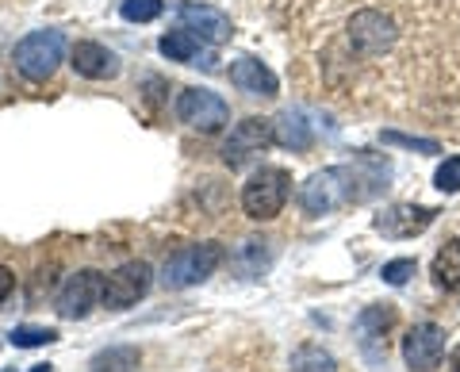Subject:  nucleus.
<instances>
[{
  "instance_id": "14",
  "label": "nucleus",
  "mask_w": 460,
  "mask_h": 372,
  "mask_svg": "<svg viewBox=\"0 0 460 372\" xmlns=\"http://www.w3.org/2000/svg\"><path fill=\"white\" fill-rule=\"evenodd\" d=\"M230 84L242 93H250V96H277V89H280L277 74L257 58H238L230 66Z\"/></svg>"
},
{
  "instance_id": "5",
  "label": "nucleus",
  "mask_w": 460,
  "mask_h": 372,
  "mask_svg": "<svg viewBox=\"0 0 460 372\" xmlns=\"http://www.w3.org/2000/svg\"><path fill=\"white\" fill-rule=\"evenodd\" d=\"M177 120L189 123L192 131L215 135L230 123V108H226V100L211 89H184L177 96Z\"/></svg>"
},
{
  "instance_id": "10",
  "label": "nucleus",
  "mask_w": 460,
  "mask_h": 372,
  "mask_svg": "<svg viewBox=\"0 0 460 372\" xmlns=\"http://www.w3.org/2000/svg\"><path fill=\"white\" fill-rule=\"evenodd\" d=\"M438 219V211L434 208H422V204H392V208H384L376 219H372V226L384 235V238H414V235H422L429 231Z\"/></svg>"
},
{
  "instance_id": "7",
  "label": "nucleus",
  "mask_w": 460,
  "mask_h": 372,
  "mask_svg": "<svg viewBox=\"0 0 460 372\" xmlns=\"http://www.w3.org/2000/svg\"><path fill=\"white\" fill-rule=\"evenodd\" d=\"M150 265L146 261H127L119 265L115 273L104 277V307L111 311H127V307H135L142 296L150 292Z\"/></svg>"
},
{
  "instance_id": "17",
  "label": "nucleus",
  "mask_w": 460,
  "mask_h": 372,
  "mask_svg": "<svg viewBox=\"0 0 460 372\" xmlns=\"http://www.w3.org/2000/svg\"><path fill=\"white\" fill-rule=\"evenodd\" d=\"M434 284L438 288H445V292H456L460 288V238H453V242H445V246L438 250V257H434Z\"/></svg>"
},
{
  "instance_id": "12",
  "label": "nucleus",
  "mask_w": 460,
  "mask_h": 372,
  "mask_svg": "<svg viewBox=\"0 0 460 372\" xmlns=\"http://www.w3.org/2000/svg\"><path fill=\"white\" fill-rule=\"evenodd\" d=\"M395 326V311L392 307H365L357 314V341H361V353L372 368H380L387 361V331Z\"/></svg>"
},
{
  "instance_id": "23",
  "label": "nucleus",
  "mask_w": 460,
  "mask_h": 372,
  "mask_svg": "<svg viewBox=\"0 0 460 372\" xmlns=\"http://www.w3.org/2000/svg\"><path fill=\"white\" fill-rule=\"evenodd\" d=\"M162 8H165L162 0H123V4H119L127 23H150V20L162 16Z\"/></svg>"
},
{
  "instance_id": "2",
  "label": "nucleus",
  "mask_w": 460,
  "mask_h": 372,
  "mask_svg": "<svg viewBox=\"0 0 460 372\" xmlns=\"http://www.w3.org/2000/svg\"><path fill=\"white\" fill-rule=\"evenodd\" d=\"M288 196H292V177H288V169L265 165V169H257V173L246 181V189H242V211L257 223L277 219L288 204Z\"/></svg>"
},
{
  "instance_id": "22",
  "label": "nucleus",
  "mask_w": 460,
  "mask_h": 372,
  "mask_svg": "<svg viewBox=\"0 0 460 372\" xmlns=\"http://www.w3.org/2000/svg\"><path fill=\"white\" fill-rule=\"evenodd\" d=\"M8 341L16 350H35V346H50V341H58V331H54V326H31V323H23V326H16V331L8 334Z\"/></svg>"
},
{
  "instance_id": "18",
  "label": "nucleus",
  "mask_w": 460,
  "mask_h": 372,
  "mask_svg": "<svg viewBox=\"0 0 460 372\" xmlns=\"http://www.w3.org/2000/svg\"><path fill=\"white\" fill-rule=\"evenodd\" d=\"M138 365H142L138 346H108L89 361V372H138Z\"/></svg>"
},
{
  "instance_id": "20",
  "label": "nucleus",
  "mask_w": 460,
  "mask_h": 372,
  "mask_svg": "<svg viewBox=\"0 0 460 372\" xmlns=\"http://www.w3.org/2000/svg\"><path fill=\"white\" fill-rule=\"evenodd\" d=\"M269 265V242L265 238H246L242 250L234 253V269L242 277H257Z\"/></svg>"
},
{
  "instance_id": "28",
  "label": "nucleus",
  "mask_w": 460,
  "mask_h": 372,
  "mask_svg": "<svg viewBox=\"0 0 460 372\" xmlns=\"http://www.w3.org/2000/svg\"><path fill=\"white\" fill-rule=\"evenodd\" d=\"M8 372H16V368H8ZM27 372H54V365H31Z\"/></svg>"
},
{
  "instance_id": "13",
  "label": "nucleus",
  "mask_w": 460,
  "mask_h": 372,
  "mask_svg": "<svg viewBox=\"0 0 460 372\" xmlns=\"http://www.w3.org/2000/svg\"><path fill=\"white\" fill-rule=\"evenodd\" d=\"M181 27L192 31L199 42H226L230 39V16L219 8H211V4H184Z\"/></svg>"
},
{
  "instance_id": "25",
  "label": "nucleus",
  "mask_w": 460,
  "mask_h": 372,
  "mask_svg": "<svg viewBox=\"0 0 460 372\" xmlns=\"http://www.w3.org/2000/svg\"><path fill=\"white\" fill-rule=\"evenodd\" d=\"M387 146H407V150H419V154H441V146L434 138H414V135H399V131H384L380 135Z\"/></svg>"
},
{
  "instance_id": "29",
  "label": "nucleus",
  "mask_w": 460,
  "mask_h": 372,
  "mask_svg": "<svg viewBox=\"0 0 460 372\" xmlns=\"http://www.w3.org/2000/svg\"><path fill=\"white\" fill-rule=\"evenodd\" d=\"M453 372H460V346L453 350Z\"/></svg>"
},
{
  "instance_id": "24",
  "label": "nucleus",
  "mask_w": 460,
  "mask_h": 372,
  "mask_svg": "<svg viewBox=\"0 0 460 372\" xmlns=\"http://www.w3.org/2000/svg\"><path fill=\"white\" fill-rule=\"evenodd\" d=\"M414 273H419V265H414V257H399V261H387L384 269H380V277H384V284H392V288H402Z\"/></svg>"
},
{
  "instance_id": "3",
  "label": "nucleus",
  "mask_w": 460,
  "mask_h": 372,
  "mask_svg": "<svg viewBox=\"0 0 460 372\" xmlns=\"http://www.w3.org/2000/svg\"><path fill=\"white\" fill-rule=\"evenodd\" d=\"M223 265V246L219 242H199V246H184L162 265V284L172 292L192 288V284L208 280L215 269Z\"/></svg>"
},
{
  "instance_id": "16",
  "label": "nucleus",
  "mask_w": 460,
  "mask_h": 372,
  "mask_svg": "<svg viewBox=\"0 0 460 372\" xmlns=\"http://www.w3.org/2000/svg\"><path fill=\"white\" fill-rule=\"evenodd\" d=\"M272 131H277V146L284 150H307L311 142H314V131H311V123L304 111H280L277 120H272Z\"/></svg>"
},
{
  "instance_id": "26",
  "label": "nucleus",
  "mask_w": 460,
  "mask_h": 372,
  "mask_svg": "<svg viewBox=\"0 0 460 372\" xmlns=\"http://www.w3.org/2000/svg\"><path fill=\"white\" fill-rule=\"evenodd\" d=\"M434 184L441 192H460V154L456 157H445L434 173Z\"/></svg>"
},
{
  "instance_id": "6",
  "label": "nucleus",
  "mask_w": 460,
  "mask_h": 372,
  "mask_svg": "<svg viewBox=\"0 0 460 372\" xmlns=\"http://www.w3.org/2000/svg\"><path fill=\"white\" fill-rule=\"evenodd\" d=\"M96 304H104V277H100L96 269H81V273H74L54 299V307H58L62 319H84Z\"/></svg>"
},
{
  "instance_id": "11",
  "label": "nucleus",
  "mask_w": 460,
  "mask_h": 372,
  "mask_svg": "<svg viewBox=\"0 0 460 372\" xmlns=\"http://www.w3.org/2000/svg\"><path fill=\"white\" fill-rule=\"evenodd\" d=\"M395 39H399L395 23L387 20L384 12H376V8H361L349 20V42L361 54H384V50H392Z\"/></svg>"
},
{
  "instance_id": "9",
  "label": "nucleus",
  "mask_w": 460,
  "mask_h": 372,
  "mask_svg": "<svg viewBox=\"0 0 460 372\" xmlns=\"http://www.w3.org/2000/svg\"><path fill=\"white\" fill-rule=\"evenodd\" d=\"M445 341H449V334L438 323H419L402 338V361L411 372H434L445 357Z\"/></svg>"
},
{
  "instance_id": "15",
  "label": "nucleus",
  "mask_w": 460,
  "mask_h": 372,
  "mask_svg": "<svg viewBox=\"0 0 460 372\" xmlns=\"http://www.w3.org/2000/svg\"><path fill=\"white\" fill-rule=\"evenodd\" d=\"M74 69L89 81H108V77L119 74V58H115L108 47H100V42H77L74 47Z\"/></svg>"
},
{
  "instance_id": "4",
  "label": "nucleus",
  "mask_w": 460,
  "mask_h": 372,
  "mask_svg": "<svg viewBox=\"0 0 460 372\" xmlns=\"http://www.w3.org/2000/svg\"><path fill=\"white\" fill-rule=\"evenodd\" d=\"M66 58V39L58 31H31L16 42L12 50V62L27 81H47L54 77V69Z\"/></svg>"
},
{
  "instance_id": "8",
  "label": "nucleus",
  "mask_w": 460,
  "mask_h": 372,
  "mask_svg": "<svg viewBox=\"0 0 460 372\" xmlns=\"http://www.w3.org/2000/svg\"><path fill=\"white\" fill-rule=\"evenodd\" d=\"M272 142H277V131H272V120H257V116H250V120H242V123L234 127V131H230L226 146H223V162H226L230 169H242L253 154L269 150Z\"/></svg>"
},
{
  "instance_id": "21",
  "label": "nucleus",
  "mask_w": 460,
  "mask_h": 372,
  "mask_svg": "<svg viewBox=\"0 0 460 372\" xmlns=\"http://www.w3.org/2000/svg\"><path fill=\"white\" fill-rule=\"evenodd\" d=\"M157 47H162V54L169 62H196V54H199V39L192 35V31H169L162 42H157Z\"/></svg>"
},
{
  "instance_id": "19",
  "label": "nucleus",
  "mask_w": 460,
  "mask_h": 372,
  "mask_svg": "<svg viewBox=\"0 0 460 372\" xmlns=\"http://www.w3.org/2000/svg\"><path fill=\"white\" fill-rule=\"evenodd\" d=\"M288 372H338V361L330 357L323 346H314V341H307V346H299L292 353V361H288Z\"/></svg>"
},
{
  "instance_id": "1",
  "label": "nucleus",
  "mask_w": 460,
  "mask_h": 372,
  "mask_svg": "<svg viewBox=\"0 0 460 372\" xmlns=\"http://www.w3.org/2000/svg\"><path fill=\"white\" fill-rule=\"evenodd\" d=\"M387 177H392V165L384 157L361 150L357 165L323 169V173H314L299 184V208L307 216H326V211H334L341 204H361V199H372L380 189H387Z\"/></svg>"
},
{
  "instance_id": "27",
  "label": "nucleus",
  "mask_w": 460,
  "mask_h": 372,
  "mask_svg": "<svg viewBox=\"0 0 460 372\" xmlns=\"http://www.w3.org/2000/svg\"><path fill=\"white\" fill-rule=\"evenodd\" d=\"M12 288H16V277H12V269L0 265V304L12 296Z\"/></svg>"
}]
</instances>
